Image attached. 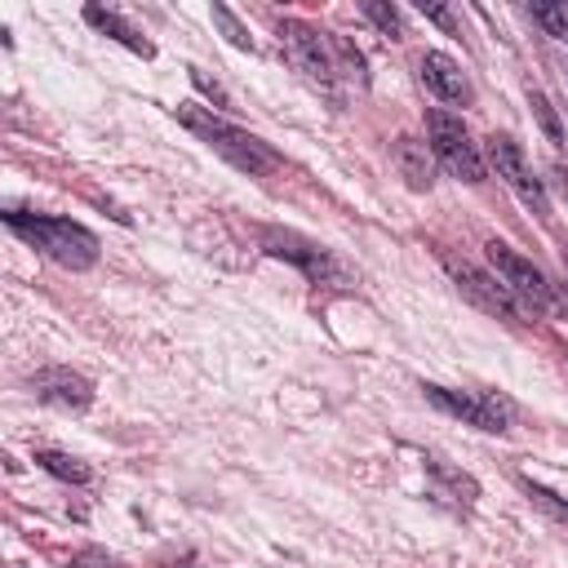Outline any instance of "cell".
<instances>
[{
	"mask_svg": "<svg viewBox=\"0 0 568 568\" xmlns=\"http://www.w3.org/2000/svg\"><path fill=\"white\" fill-rule=\"evenodd\" d=\"M4 222L31 244L40 248L49 262L67 266V271H89L98 262V235L71 217H53V213H22V209H9Z\"/></svg>",
	"mask_w": 568,
	"mask_h": 568,
	"instance_id": "3957f363",
	"label": "cell"
},
{
	"mask_svg": "<svg viewBox=\"0 0 568 568\" xmlns=\"http://www.w3.org/2000/svg\"><path fill=\"white\" fill-rule=\"evenodd\" d=\"M488 266H493V275L501 280V288H506L515 302H524V306H532V311H550V306H555L550 280H546L524 253H515L510 244L488 240Z\"/></svg>",
	"mask_w": 568,
	"mask_h": 568,
	"instance_id": "52a82bcc",
	"label": "cell"
},
{
	"mask_svg": "<svg viewBox=\"0 0 568 568\" xmlns=\"http://www.w3.org/2000/svg\"><path fill=\"white\" fill-rule=\"evenodd\" d=\"M528 98H532V106H537V120H541V129H546V133H550V142L559 146V142H564V133H559V120H555L550 102H546V98H541L537 89H528Z\"/></svg>",
	"mask_w": 568,
	"mask_h": 568,
	"instance_id": "ffe728a7",
	"label": "cell"
},
{
	"mask_svg": "<svg viewBox=\"0 0 568 568\" xmlns=\"http://www.w3.org/2000/svg\"><path fill=\"white\" fill-rule=\"evenodd\" d=\"M426 138H430V151L439 155V164H444L453 178H462V182H484V178H488V164H484L475 138L466 133V124H462L453 111L435 106V111L426 115Z\"/></svg>",
	"mask_w": 568,
	"mask_h": 568,
	"instance_id": "277c9868",
	"label": "cell"
},
{
	"mask_svg": "<svg viewBox=\"0 0 568 568\" xmlns=\"http://www.w3.org/2000/svg\"><path fill=\"white\" fill-rule=\"evenodd\" d=\"M488 160H493V169H497V178L532 209V213H550V200H546V186H541V178L532 173V164H528V155L519 151V142H510L506 133H493L488 138Z\"/></svg>",
	"mask_w": 568,
	"mask_h": 568,
	"instance_id": "ba28073f",
	"label": "cell"
},
{
	"mask_svg": "<svg viewBox=\"0 0 568 568\" xmlns=\"http://www.w3.org/2000/svg\"><path fill=\"white\" fill-rule=\"evenodd\" d=\"M280 49H284V58H288L311 84H320L324 93H337V80H355V84L368 80L364 53H359L351 40L328 36V31H320V27L302 22V18H284V22H280Z\"/></svg>",
	"mask_w": 568,
	"mask_h": 568,
	"instance_id": "6da1fadb",
	"label": "cell"
},
{
	"mask_svg": "<svg viewBox=\"0 0 568 568\" xmlns=\"http://www.w3.org/2000/svg\"><path fill=\"white\" fill-rule=\"evenodd\" d=\"M36 466H40V470H49V475H53V479H62V484H89V466H84L80 457H71V453L40 448V453H36Z\"/></svg>",
	"mask_w": 568,
	"mask_h": 568,
	"instance_id": "5bb4252c",
	"label": "cell"
},
{
	"mask_svg": "<svg viewBox=\"0 0 568 568\" xmlns=\"http://www.w3.org/2000/svg\"><path fill=\"white\" fill-rule=\"evenodd\" d=\"M31 390H36V399L58 404V408H75V413L93 404V382L75 368H62V364L31 373Z\"/></svg>",
	"mask_w": 568,
	"mask_h": 568,
	"instance_id": "30bf717a",
	"label": "cell"
},
{
	"mask_svg": "<svg viewBox=\"0 0 568 568\" xmlns=\"http://www.w3.org/2000/svg\"><path fill=\"white\" fill-rule=\"evenodd\" d=\"M550 182H555V191H559V200L568 204V164H555V169H550Z\"/></svg>",
	"mask_w": 568,
	"mask_h": 568,
	"instance_id": "cb8c5ba5",
	"label": "cell"
},
{
	"mask_svg": "<svg viewBox=\"0 0 568 568\" xmlns=\"http://www.w3.org/2000/svg\"><path fill=\"white\" fill-rule=\"evenodd\" d=\"M528 13H532V22H541L550 36L568 40V9H564V4H532Z\"/></svg>",
	"mask_w": 568,
	"mask_h": 568,
	"instance_id": "ac0fdd59",
	"label": "cell"
},
{
	"mask_svg": "<svg viewBox=\"0 0 568 568\" xmlns=\"http://www.w3.org/2000/svg\"><path fill=\"white\" fill-rule=\"evenodd\" d=\"M390 160H395L399 178H404L413 191H430V182H435V164H430L426 142H417V138H395V142H390Z\"/></svg>",
	"mask_w": 568,
	"mask_h": 568,
	"instance_id": "4fadbf2b",
	"label": "cell"
},
{
	"mask_svg": "<svg viewBox=\"0 0 568 568\" xmlns=\"http://www.w3.org/2000/svg\"><path fill=\"white\" fill-rule=\"evenodd\" d=\"M422 390H426V399H430L439 413L462 417V422L475 426V430L501 435V430H510V422H515V404H510L506 395H497V390H448V386H435V382H426Z\"/></svg>",
	"mask_w": 568,
	"mask_h": 568,
	"instance_id": "5b68a950",
	"label": "cell"
},
{
	"mask_svg": "<svg viewBox=\"0 0 568 568\" xmlns=\"http://www.w3.org/2000/svg\"><path fill=\"white\" fill-rule=\"evenodd\" d=\"M524 488H528V493H532V497H537L555 519H564V524H568V501H564L559 493H550V488H541V484H532V479H524Z\"/></svg>",
	"mask_w": 568,
	"mask_h": 568,
	"instance_id": "d6986e66",
	"label": "cell"
},
{
	"mask_svg": "<svg viewBox=\"0 0 568 568\" xmlns=\"http://www.w3.org/2000/svg\"><path fill=\"white\" fill-rule=\"evenodd\" d=\"M422 84H426L439 102H448V106H466V102L475 98L470 75L462 71V62L448 58V53H439V49L422 53Z\"/></svg>",
	"mask_w": 568,
	"mask_h": 568,
	"instance_id": "8fae6325",
	"label": "cell"
},
{
	"mask_svg": "<svg viewBox=\"0 0 568 568\" xmlns=\"http://www.w3.org/2000/svg\"><path fill=\"white\" fill-rule=\"evenodd\" d=\"M213 22L226 31V40H231L235 49H248V53H253V36H248V27H244L226 4H213Z\"/></svg>",
	"mask_w": 568,
	"mask_h": 568,
	"instance_id": "2e32d148",
	"label": "cell"
},
{
	"mask_svg": "<svg viewBox=\"0 0 568 568\" xmlns=\"http://www.w3.org/2000/svg\"><path fill=\"white\" fill-rule=\"evenodd\" d=\"M191 84H195V89H200L204 98H213L217 106H231V93H226V89H222L217 80H209V75L200 71V67H191Z\"/></svg>",
	"mask_w": 568,
	"mask_h": 568,
	"instance_id": "44dd1931",
	"label": "cell"
},
{
	"mask_svg": "<svg viewBox=\"0 0 568 568\" xmlns=\"http://www.w3.org/2000/svg\"><path fill=\"white\" fill-rule=\"evenodd\" d=\"M439 262H444V271L453 275V284L479 306V311H488V315H501V320H515V297L501 288V280L497 275H484L479 266H470L466 257H453V253H439Z\"/></svg>",
	"mask_w": 568,
	"mask_h": 568,
	"instance_id": "9c48e42d",
	"label": "cell"
},
{
	"mask_svg": "<svg viewBox=\"0 0 568 568\" xmlns=\"http://www.w3.org/2000/svg\"><path fill=\"white\" fill-rule=\"evenodd\" d=\"M257 235H262V248H266L271 257L293 262L311 284H351L346 266H342L324 244H315V240H306V235H297V231H280V226H262Z\"/></svg>",
	"mask_w": 568,
	"mask_h": 568,
	"instance_id": "8992f818",
	"label": "cell"
},
{
	"mask_svg": "<svg viewBox=\"0 0 568 568\" xmlns=\"http://www.w3.org/2000/svg\"><path fill=\"white\" fill-rule=\"evenodd\" d=\"M67 568H120L106 550H75L71 559H67Z\"/></svg>",
	"mask_w": 568,
	"mask_h": 568,
	"instance_id": "7402d4cb",
	"label": "cell"
},
{
	"mask_svg": "<svg viewBox=\"0 0 568 568\" xmlns=\"http://www.w3.org/2000/svg\"><path fill=\"white\" fill-rule=\"evenodd\" d=\"M173 115H178V124H182V129H191L200 142H209V146H213L226 164H235L240 173H248V178H271V173L280 169V155H275L262 138H253L248 129H240V124L222 120L213 106L178 102V106H173Z\"/></svg>",
	"mask_w": 568,
	"mask_h": 568,
	"instance_id": "7a4b0ae2",
	"label": "cell"
},
{
	"mask_svg": "<svg viewBox=\"0 0 568 568\" xmlns=\"http://www.w3.org/2000/svg\"><path fill=\"white\" fill-rule=\"evenodd\" d=\"M84 22L93 27V31H102V36H111L115 44H124V49H133L138 58H151L155 53V44L124 18V13H115V9H102V4H84Z\"/></svg>",
	"mask_w": 568,
	"mask_h": 568,
	"instance_id": "7c38bea8",
	"label": "cell"
},
{
	"mask_svg": "<svg viewBox=\"0 0 568 568\" xmlns=\"http://www.w3.org/2000/svg\"><path fill=\"white\" fill-rule=\"evenodd\" d=\"M417 9H422V13L430 18V22H439V27H448V31H457V22H453V13H448L444 4H426V0H422Z\"/></svg>",
	"mask_w": 568,
	"mask_h": 568,
	"instance_id": "603a6c76",
	"label": "cell"
},
{
	"mask_svg": "<svg viewBox=\"0 0 568 568\" xmlns=\"http://www.w3.org/2000/svg\"><path fill=\"white\" fill-rule=\"evenodd\" d=\"M359 13L382 31V36H404V22H399V9L395 4H377V0H364Z\"/></svg>",
	"mask_w": 568,
	"mask_h": 568,
	"instance_id": "9a60e30c",
	"label": "cell"
},
{
	"mask_svg": "<svg viewBox=\"0 0 568 568\" xmlns=\"http://www.w3.org/2000/svg\"><path fill=\"white\" fill-rule=\"evenodd\" d=\"M426 470H430L435 479H444L453 493H462V501H475V493H479V488H475V479H470V475H462V470H453V466H444V462H426Z\"/></svg>",
	"mask_w": 568,
	"mask_h": 568,
	"instance_id": "e0dca14e",
	"label": "cell"
}]
</instances>
